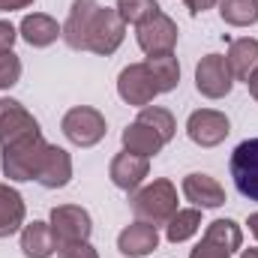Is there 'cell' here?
<instances>
[{
    "label": "cell",
    "instance_id": "obj_1",
    "mask_svg": "<svg viewBox=\"0 0 258 258\" xmlns=\"http://www.w3.org/2000/svg\"><path fill=\"white\" fill-rule=\"evenodd\" d=\"M129 204H132L135 219L150 222V225H165L177 213V186L171 180L159 177V180L135 189L132 198H129Z\"/></svg>",
    "mask_w": 258,
    "mask_h": 258
},
{
    "label": "cell",
    "instance_id": "obj_2",
    "mask_svg": "<svg viewBox=\"0 0 258 258\" xmlns=\"http://www.w3.org/2000/svg\"><path fill=\"white\" fill-rule=\"evenodd\" d=\"M48 150V141L42 138V132L12 144V147H3L0 153V168L3 174L12 180V183H27V180H36V171L42 165V156Z\"/></svg>",
    "mask_w": 258,
    "mask_h": 258
},
{
    "label": "cell",
    "instance_id": "obj_3",
    "mask_svg": "<svg viewBox=\"0 0 258 258\" xmlns=\"http://www.w3.org/2000/svg\"><path fill=\"white\" fill-rule=\"evenodd\" d=\"M60 129H63L66 141H72L75 147H96L105 132H108V123H105V114L93 105H75L69 108L60 120Z\"/></svg>",
    "mask_w": 258,
    "mask_h": 258
},
{
    "label": "cell",
    "instance_id": "obj_4",
    "mask_svg": "<svg viewBox=\"0 0 258 258\" xmlns=\"http://www.w3.org/2000/svg\"><path fill=\"white\" fill-rule=\"evenodd\" d=\"M177 21L171 15H165L162 9L147 18L144 24L135 27V39H138V48L147 54V57H162V54H174V45H177Z\"/></svg>",
    "mask_w": 258,
    "mask_h": 258
},
{
    "label": "cell",
    "instance_id": "obj_5",
    "mask_svg": "<svg viewBox=\"0 0 258 258\" xmlns=\"http://www.w3.org/2000/svg\"><path fill=\"white\" fill-rule=\"evenodd\" d=\"M126 39V21L117 15V9L99 6L90 24V36H87V51L99 54V57H111Z\"/></svg>",
    "mask_w": 258,
    "mask_h": 258
},
{
    "label": "cell",
    "instance_id": "obj_6",
    "mask_svg": "<svg viewBox=\"0 0 258 258\" xmlns=\"http://www.w3.org/2000/svg\"><path fill=\"white\" fill-rule=\"evenodd\" d=\"M117 96L126 105H135V108H147L159 96V87H156V81H153V75H150L144 60L120 69V75H117Z\"/></svg>",
    "mask_w": 258,
    "mask_h": 258
},
{
    "label": "cell",
    "instance_id": "obj_7",
    "mask_svg": "<svg viewBox=\"0 0 258 258\" xmlns=\"http://www.w3.org/2000/svg\"><path fill=\"white\" fill-rule=\"evenodd\" d=\"M234 87V75L228 69L225 54H204L195 66V90L207 99H222Z\"/></svg>",
    "mask_w": 258,
    "mask_h": 258
},
{
    "label": "cell",
    "instance_id": "obj_8",
    "mask_svg": "<svg viewBox=\"0 0 258 258\" xmlns=\"http://www.w3.org/2000/svg\"><path fill=\"white\" fill-rule=\"evenodd\" d=\"M48 225H51V231L57 237V246L90 240V234H93V219L78 204H60V207H54L51 216H48Z\"/></svg>",
    "mask_w": 258,
    "mask_h": 258
},
{
    "label": "cell",
    "instance_id": "obj_9",
    "mask_svg": "<svg viewBox=\"0 0 258 258\" xmlns=\"http://www.w3.org/2000/svg\"><path fill=\"white\" fill-rule=\"evenodd\" d=\"M228 168L237 192L249 201H258V138H246L234 147Z\"/></svg>",
    "mask_w": 258,
    "mask_h": 258
},
{
    "label": "cell",
    "instance_id": "obj_10",
    "mask_svg": "<svg viewBox=\"0 0 258 258\" xmlns=\"http://www.w3.org/2000/svg\"><path fill=\"white\" fill-rule=\"evenodd\" d=\"M39 132L36 117L18 99H0V150Z\"/></svg>",
    "mask_w": 258,
    "mask_h": 258
},
{
    "label": "cell",
    "instance_id": "obj_11",
    "mask_svg": "<svg viewBox=\"0 0 258 258\" xmlns=\"http://www.w3.org/2000/svg\"><path fill=\"white\" fill-rule=\"evenodd\" d=\"M231 132V123L222 111L216 108H198L186 120V135L198 147H219Z\"/></svg>",
    "mask_w": 258,
    "mask_h": 258
},
{
    "label": "cell",
    "instance_id": "obj_12",
    "mask_svg": "<svg viewBox=\"0 0 258 258\" xmlns=\"http://www.w3.org/2000/svg\"><path fill=\"white\" fill-rule=\"evenodd\" d=\"M96 9H99L96 0H72V9L63 21V36H60L72 51H87V36H90Z\"/></svg>",
    "mask_w": 258,
    "mask_h": 258
},
{
    "label": "cell",
    "instance_id": "obj_13",
    "mask_svg": "<svg viewBox=\"0 0 258 258\" xmlns=\"http://www.w3.org/2000/svg\"><path fill=\"white\" fill-rule=\"evenodd\" d=\"M180 189H183V198L192 201V207H198V210H216V207H222L228 201L222 183L216 177H210V174H201V171L186 174Z\"/></svg>",
    "mask_w": 258,
    "mask_h": 258
},
{
    "label": "cell",
    "instance_id": "obj_14",
    "mask_svg": "<svg viewBox=\"0 0 258 258\" xmlns=\"http://www.w3.org/2000/svg\"><path fill=\"white\" fill-rule=\"evenodd\" d=\"M147 174H150V159L135 156V153H129V150H120V153L111 159V165H108L111 183H114L117 189H123V192L141 189V183H144Z\"/></svg>",
    "mask_w": 258,
    "mask_h": 258
},
{
    "label": "cell",
    "instance_id": "obj_15",
    "mask_svg": "<svg viewBox=\"0 0 258 258\" xmlns=\"http://www.w3.org/2000/svg\"><path fill=\"white\" fill-rule=\"evenodd\" d=\"M156 246H159V231H156V225L141 222V219H135L132 225H126V228L117 234V252L126 255V258H144V255H150Z\"/></svg>",
    "mask_w": 258,
    "mask_h": 258
},
{
    "label": "cell",
    "instance_id": "obj_16",
    "mask_svg": "<svg viewBox=\"0 0 258 258\" xmlns=\"http://www.w3.org/2000/svg\"><path fill=\"white\" fill-rule=\"evenodd\" d=\"M69 180H72V156L63 147L48 144V150L42 156V165L36 171V183L45 186V189H63V186H69Z\"/></svg>",
    "mask_w": 258,
    "mask_h": 258
},
{
    "label": "cell",
    "instance_id": "obj_17",
    "mask_svg": "<svg viewBox=\"0 0 258 258\" xmlns=\"http://www.w3.org/2000/svg\"><path fill=\"white\" fill-rule=\"evenodd\" d=\"M18 36H21L30 48H48V45H54V42L63 36V27H60L51 15H45V12H30V15L21 18Z\"/></svg>",
    "mask_w": 258,
    "mask_h": 258
},
{
    "label": "cell",
    "instance_id": "obj_18",
    "mask_svg": "<svg viewBox=\"0 0 258 258\" xmlns=\"http://www.w3.org/2000/svg\"><path fill=\"white\" fill-rule=\"evenodd\" d=\"M27 219V207L18 189H12L9 183H0V240L12 237L24 228Z\"/></svg>",
    "mask_w": 258,
    "mask_h": 258
},
{
    "label": "cell",
    "instance_id": "obj_19",
    "mask_svg": "<svg viewBox=\"0 0 258 258\" xmlns=\"http://www.w3.org/2000/svg\"><path fill=\"white\" fill-rule=\"evenodd\" d=\"M21 252H24V258H51L57 252V237H54L51 225L39 222V219L27 222L21 228Z\"/></svg>",
    "mask_w": 258,
    "mask_h": 258
},
{
    "label": "cell",
    "instance_id": "obj_20",
    "mask_svg": "<svg viewBox=\"0 0 258 258\" xmlns=\"http://www.w3.org/2000/svg\"><path fill=\"white\" fill-rule=\"evenodd\" d=\"M225 60H228V69H231L234 81H243V84H246L249 75L258 69V39H252V36L234 39V42L228 45Z\"/></svg>",
    "mask_w": 258,
    "mask_h": 258
},
{
    "label": "cell",
    "instance_id": "obj_21",
    "mask_svg": "<svg viewBox=\"0 0 258 258\" xmlns=\"http://www.w3.org/2000/svg\"><path fill=\"white\" fill-rule=\"evenodd\" d=\"M120 141H123V150L135 153V156H144V159L162 153V147H165V138H162L159 132H153L150 126H144L141 120L129 123V126L123 129V135H120Z\"/></svg>",
    "mask_w": 258,
    "mask_h": 258
},
{
    "label": "cell",
    "instance_id": "obj_22",
    "mask_svg": "<svg viewBox=\"0 0 258 258\" xmlns=\"http://www.w3.org/2000/svg\"><path fill=\"white\" fill-rule=\"evenodd\" d=\"M201 228V210L198 207H177V213L165 222V240L168 243H186Z\"/></svg>",
    "mask_w": 258,
    "mask_h": 258
},
{
    "label": "cell",
    "instance_id": "obj_23",
    "mask_svg": "<svg viewBox=\"0 0 258 258\" xmlns=\"http://www.w3.org/2000/svg\"><path fill=\"white\" fill-rule=\"evenodd\" d=\"M204 240L216 243V246L225 249V252H237V249L243 246V228H240L234 219H213V222H207V228H204Z\"/></svg>",
    "mask_w": 258,
    "mask_h": 258
},
{
    "label": "cell",
    "instance_id": "obj_24",
    "mask_svg": "<svg viewBox=\"0 0 258 258\" xmlns=\"http://www.w3.org/2000/svg\"><path fill=\"white\" fill-rule=\"evenodd\" d=\"M219 18L228 27L258 24V0H219Z\"/></svg>",
    "mask_w": 258,
    "mask_h": 258
},
{
    "label": "cell",
    "instance_id": "obj_25",
    "mask_svg": "<svg viewBox=\"0 0 258 258\" xmlns=\"http://www.w3.org/2000/svg\"><path fill=\"white\" fill-rule=\"evenodd\" d=\"M144 63H147V69H150V75H153V81H156L159 93H171V90L180 84V63H177V57H174V54L147 57Z\"/></svg>",
    "mask_w": 258,
    "mask_h": 258
},
{
    "label": "cell",
    "instance_id": "obj_26",
    "mask_svg": "<svg viewBox=\"0 0 258 258\" xmlns=\"http://www.w3.org/2000/svg\"><path fill=\"white\" fill-rule=\"evenodd\" d=\"M138 120H141L144 126H150L153 132H159V135L165 138V144H168V141L174 138V132H177L174 114H171L168 108H162V105H147V108H141Z\"/></svg>",
    "mask_w": 258,
    "mask_h": 258
},
{
    "label": "cell",
    "instance_id": "obj_27",
    "mask_svg": "<svg viewBox=\"0 0 258 258\" xmlns=\"http://www.w3.org/2000/svg\"><path fill=\"white\" fill-rule=\"evenodd\" d=\"M114 9H117V15L126 24H135L138 27V24H144L147 18H153L159 12V3L156 0H117Z\"/></svg>",
    "mask_w": 258,
    "mask_h": 258
},
{
    "label": "cell",
    "instance_id": "obj_28",
    "mask_svg": "<svg viewBox=\"0 0 258 258\" xmlns=\"http://www.w3.org/2000/svg\"><path fill=\"white\" fill-rule=\"evenodd\" d=\"M21 57L15 51H0V90H9L21 81Z\"/></svg>",
    "mask_w": 258,
    "mask_h": 258
},
{
    "label": "cell",
    "instance_id": "obj_29",
    "mask_svg": "<svg viewBox=\"0 0 258 258\" xmlns=\"http://www.w3.org/2000/svg\"><path fill=\"white\" fill-rule=\"evenodd\" d=\"M57 258H99V252L90 246V240H78V243L57 246Z\"/></svg>",
    "mask_w": 258,
    "mask_h": 258
},
{
    "label": "cell",
    "instance_id": "obj_30",
    "mask_svg": "<svg viewBox=\"0 0 258 258\" xmlns=\"http://www.w3.org/2000/svg\"><path fill=\"white\" fill-rule=\"evenodd\" d=\"M189 258H231V252H225V249H219L216 243H210V240H204L201 237V243H195Z\"/></svg>",
    "mask_w": 258,
    "mask_h": 258
},
{
    "label": "cell",
    "instance_id": "obj_31",
    "mask_svg": "<svg viewBox=\"0 0 258 258\" xmlns=\"http://www.w3.org/2000/svg\"><path fill=\"white\" fill-rule=\"evenodd\" d=\"M15 39H18V27L12 21H0V51H12Z\"/></svg>",
    "mask_w": 258,
    "mask_h": 258
},
{
    "label": "cell",
    "instance_id": "obj_32",
    "mask_svg": "<svg viewBox=\"0 0 258 258\" xmlns=\"http://www.w3.org/2000/svg\"><path fill=\"white\" fill-rule=\"evenodd\" d=\"M183 3H186L189 15H201V12H207V9L219 6V0H183Z\"/></svg>",
    "mask_w": 258,
    "mask_h": 258
},
{
    "label": "cell",
    "instance_id": "obj_33",
    "mask_svg": "<svg viewBox=\"0 0 258 258\" xmlns=\"http://www.w3.org/2000/svg\"><path fill=\"white\" fill-rule=\"evenodd\" d=\"M33 6V0H0V12H15V9H27Z\"/></svg>",
    "mask_w": 258,
    "mask_h": 258
},
{
    "label": "cell",
    "instance_id": "obj_34",
    "mask_svg": "<svg viewBox=\"0 0 258 258\" xmlns=\"http://www.w3.org/2000/svg\"><path fill=\"white\" fill-rule=\"evenodd\" d=\"M246 87H249V96H252V99L258 102V69L252 72V75H249V81H246Z\"/></svg>",
    "mask_w": 258,
    "mask_h": 258
},
{
    "label": "cell",
    "instance_id": "obj_35",
    "mask_svg": "<svg viewBox=\"0 0 258 258\" xmlns=\"http://www.w3.org/2000/svg\"><path fill=\"white\" fill-rule=\"evenodd\" d=\"M246 225H249V231H252V237L258 240V213H252V216H249V222H246Z\"/></svg>",
    "mask_w": 258,
    "mask_h": 258
},
{
    "label": "cell",
    "instance_id": "obj_36",
    "mask_svg": "<svg viewBox=\"0 0 258 258\" xmlns=\"http://www.w3.org/2000/svg\"><path fill=\"white\" fill-rule=\"evenodd\" d=\"M240 258H258V249H240Z\"/></svg>",
    "mask_w": 258,
    "mask_h": 258
}]
</instances>
